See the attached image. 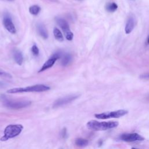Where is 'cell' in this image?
<instances>
[{
	"label": "cell",
	"mask_w": 149,
	"mask_h": 149,
	"mask_svg": "<svg viewBox=\"0 0 149 149\" xmlns=\"http://www.w3.org/2000/svg\"><path fill=\"white\" fill-rule=\"evenodd\" d=\"M119 123L116 121L100 122L95 120H91L87 122V127L88 129L94 131L106 130L117 127Z\"/></svg>",
	"instance_id": "obj_1"
},
{
	"label": "cell",
	"mask_w": 149,
	"mask_h": 149,
	"mask_svg": "<svg viewBox=\"0 0 149 149\" xmlns=\"http://www.w3.org/2000/svg\"><path fill=\"white\" fill-rule=\"evenodd\" d=\"M50 87L44 84H36L30 86L25 87H17L9 89L7 91L9 94H16L22 93H30V92H43L48 91Z\"/></svg>",
	"instance_id": "obj_2"
},
{
	"label": "cell",
	"mask_w": 149,
	"mask_h": 149,
	"mask_svg": "<svg viewBox=\"0 0 149 149\" xmlns=\"http://www.w3.org/2000/svg\"><path fill=\"white\" fill-rule=\"evenodd\" d=\"M23 127L20 124H12L8 125L4 129L3 136L0 139L1 141H5L10 139L18 136L22 131Z\"/></svg>",
	"instance_id": "obj_3"
},
{
	"label": "cell",
	"mask_w": 149,
	"mask_h": 149,
	"mask_svg": "<svg viewBox=\"0 0 149 149\" xmlns=\"http://www.w3.org/2000/svg\"><path fill=\"white\" fill-rule=\"evenodd\" d=\"M0 99L6 107L12 109H20L29 107L31 104V102L29 101H13L8 99L5 95H1Z\"/></svg>",
	"instance_id": "obj_4"
},
{
	"label": "cell",
	"mask_w": 149,
	"mask_h": 149,
	"mask_svg": "<svg viewBox=\"0 0 149 149\" xmlns=\"http://www.w3.org/2000/svg\"><path fill=\"white\" fill-rule=\"evenodd\" d=\"M127 113V111L124 109H119L115 111L106 112L101 113H95V117L99 119H107L109 118H118L123 116Z\"/></svg>",
	"instance_id": "obj_5"
},
{
	"label": "cell",
	"mask_w": 149,
	"mask_h": 149,
	"mask_svg": "<svg viewBox=\"0 0 149 149\" xmlns=\"http://www.w3.org/2000/svg\"><path fill=\"white\" fill-rule=\"evenodd\" d=\"M55 20L57 24L64 32L66 38L69 41L72 40L73 38V33L70 31L69 24L67 21L61 17H56Z\"/></svg>",
	"instance_id": "obj_6"
},
{
	"label": "cell",
	"mask_w": 149,
	"mask_h": 149,
	"mask_svg": "<svg viewBox=\"0 0 149 149\" xmlns=\"http://www.w3.org/2000/svg\"><path fill=\"white\" fill-rule=\"evenodd\" d=\"M62 54V52L60 51H58L54 54H53L43 64L42 67L40 68V69L38 70V72H42L47 69L51 68L55 63V62L58 59H60L61 57V55Z\"/></svg>",
	"instance_id": "obj_7"
},
{
	"label": "cell",
	"mask_w": 149,
	"mask_h": 149,
	"mask_svg": "<svg viewBox=\"0 0 149 149\" xmlns=\"http://www.w3.org/2000/svg\"><path fill=\"white\" fill-rule=\"evenodd\" d=\"M78 97L77 95H70L57 99L53 104V108H58L64 106L73 101Z\"/></svg>",
	"instance_id": "obj_8"
},
{
	"label": "cell",
	"mask_w": 149,
	"mask_h": 149,
	"mask_svg": "<svg viewBox=\"0 0 149 149\" xmlns=\"http://www.w3.org/2000/svg\"><path fill=\"white\" fill-rule=\"evenodd\" d=\"M3 24L5 28L10 33L15 34L16 31L15 25L12 22L10 16L6 13L4 15L3 18Z\"/></svg>",
	"instance_id": "obj_9"
},
{
	"label": "cell",
	"mask_w": 149,
	"mask_h": 149,
	"mask_svg": "<svg viewBox=\"0 0 149 149\" xmlns=\"http://www.w3.org/2000/svg\"><path fill=\"white\" fill-rule=\"evenodd\" d=\"M120 139L126 142H133L137 141H143L144 140V137L139 134L138 133H128L123 134L120 136Z\"/></svg>",
	"instance_id": "obj_10"
},
{
	"label": "cell",
	"mask_w": 149,
	"mask_h": 149,
	"mask_svg": "<svg viewBox=\"0 0 149 149\" xmlns=\"http://www.w3.org/2000/svg\"><path fill=\"white\" fill-rule=\"evenodd\" d=\"M135 26V19L133 15H130L126 21L125 31L126 34H130L133 30L134 29Z\"/></svg>",
	"instance_id": "obj_11"
},
{
	"label": "cell",
	"mask_w": 149,
	"mask_h": 149,
	"mask_svg": "<svg viewBox=\"0 0 149 149\" xmlns=\"http://www.w3.org/2000/svg\"><path fill=\"white\" fill-rule=\"evenodd\" d=\"M37 31L39 35L44 39H47L48 37V32L47 30L46 27L45 26L41 23H38L37 24Z\"/></svg>",
	"instance_id": "obj_12"
},
{
	"label": "cell",
	"mask_w": 149,
	"mask_h": 149,
	"mask_svg": "<svg viewBox=\"0 0 149 149\" xmlns=\"http://www.w3.org/2000/svg\"><path fill=\"white\" fill-rule=\"evenodd\" d=\"M60 59H61V63L62 66H66L68 65H69L71 62L72 60V55L69 53H65V54L62 53Z\"/></svg>",
	"instance_id": "obj_13"
},
{
	"label": "cell",
	"mask_w": 149,
	"mask_h": 149,
	"mask_svg": "<svg viewBox=\"0 0 149 149\" xmlns=\"http://www.w3.org/2000/svg\"><path fill=\"white\" fill-rule=\"evenodd\" d=\"M13 58L17 64L21 65L23 61V56L22 53L17 49H15L13 51Z\"/></svg>",
	"instance_id": "obj_14"
},
{
	"label": "cell",
	"mask_w": 149,
	"mask_h": 149,
	"mask_svg": "<svg viewBox=\"0 0 149 149\" xmlns=\"http://www.w3.org/2000/svg\"><path fill=\"white\" fill-rule=\"evenodd\" d=\"M54 36L56 40H57L59 41H63V37L62 32L56 27H55L53 30Z\"/></svg>",
	"instance_id": "obj_15"
},
{
	"label": "cell",
	"mask_w": 149,
	"mask_h": 149,
	"mask_svg": "<svg viewBox=\"0 0 149 149\" xmlns=\"http://www.w3.org/2000/svg\"><path fill=\"white\" fill-rule=\"evenodd\" d=\"M118 8V5L115 2L108 3L105 5V9L109 12H113Z\"/></svg>",
	"instance_id": "obj_16"
},
{
	"label": "cell",
	"mask_w": 149,
	"mask_h": 149,
	"mask_svg": "<svg viewBox=\"0 0 149 149\" xmlns=\"http://www.w3.org/2000/svg\"><path fill=\"white\" fill-rule=\"evenodd\" d=\"M41 10V8L37 5H34L29 8V12L33 15H37Z\"/></svg>",
	"instance_id": "obj_17"
},
{
	"label": "cell",
	"mask_w": 149,
	"mask_h": 149,
	"mask_svg": "<svg viewBox=\"0 0 149 149\" xmlns=\"http://www.w3.org/2000/svg\"><path fill=\"white\" fill-rule=\"evenodd\" d=\"M88 143V141L87 140L82 139V138H78L75 140V144L76 146L80 147H83L86 146Z\"/></svg>",
	"instance_id": "obj_18"
},
{
	"label": "cell",
	"mask_w": 149,
	"mask_h": 149,
	"mask_svg": "<svg viewBox=\"0 0 149 149\" xmlns=\"http://www.w3.org/2000/svg\"><path fill=\"white\" fill-rule=\"evenodd\" d=\"M31 52L32 54L34 55V56H38V54H39V49L37 47V46L35 44H34L32 47H31Z\"/></svg>",
	"instance_id": "obj_19"
},
{
	"label": "cell",
	"mask_w": 149,
	"mask_h": 149,
	"mask_svg": "<svg viewBox=\"0 0 149 149\" xmlns=\"http://www.w3.org/2000/svg\"><path fill=\"white\" fill-rule=\"evenodd\" d=\"M61 134L62 138H66L67 137V130L66 128H64L62 129Z\"/></svg>",
	"instance_id": "obj_20"
},
{
	"label": "cell",
	"mask_w": 149,
	"mask_h": 149,
	"mask_svg": "<svg viewBox=\"0 0 149 149\" xmlns=\"http://www.w3.org/2000/svg\"><path fill=\"white\" fill-rule=\"evenodd\" d=\"M0 76H9L10 77V75L9 74H8V73H6V72H5L4 70H3L2 69H1L0 68Z\"/></svg>",
	"instance_id": "obj_21"
},
{
	"label": "cell",
	"mask_w": 149,
	"mask_h": 149,
	"mask_svg": "<svg viewBox=\"0 0 149 149\" xmlns=\"http://www.w3.org/2000/svg\"><path fill=\"white\" fill-rule=\"evenodd\" d=\"M140 77L141 79H149V73H146L143 74L142 75L140 76Z\"/></svg>",
	"instance_id": "obj_22"
},
{
	"label": "cell",
	"mask_w": 149,
	"mask_h": 149,
	"mask_svg": "<svg viewBox=\"0 0 149 149\" xmlns=\"http://www.w3.org/2000/svg\"><path fill=\"white\" fill-rule=\"evenodd\" d=\"M5 86H6V84H5V83L0 81V88H3V87H5Z\"/></svg>",
	"instance_id": "obj_23"
},
{
	"label": "cell",
	"mask_w": 149,
	"mask_h": 149,
	"mask_svg": "<svg viewBox=\"0 0 149 149\" xmlns=\"http://www.w3.org/2000/svg\"><path fill=\"white\" fill-rule=\"evenodd\" d=\"M5 1H10V2H12V1H13L14 0H5Z\"/></svg>",
	"instance_id": "obj_24"
},
{
	"label": "cell",
	"mask_w": 149,
	"mask_h": 149,
	"mask_svg": "<svg viewBox=\"0 0 149 149\" xmlns=\"http://www.w3.org/2000/svg\"><path fill=\"white\" fill-rule=\"evenodd\" d=\"M147 42L149 44V37H148V40H147Z\"/></svg>",
	"instance_id": "obj_25"
},
{
	"label": "cell",
	"mask_w": 149,
	"mask_h": 149,
	"mask_svg": "<svg viewBox=\"0 0 149 149\" xmlns=\"http://www.w3.org/2000/svg\"><path fill=\"white\" fill-rule=\"evenodd\" d=\"M132 149H137V148H132Z\"/></svg>",
	"instance_id": "obj_26"
}]
</instances>
